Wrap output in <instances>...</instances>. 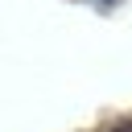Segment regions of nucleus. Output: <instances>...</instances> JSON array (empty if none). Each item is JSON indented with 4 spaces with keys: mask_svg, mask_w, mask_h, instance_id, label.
Wrapping results in <instances>:
<instances>
[{
    "mask_svg": "<svg viewBox=\"0 0 132 132\" xmlns=\"http://www.w3.org/2000/svg\"><path fill=\"white\" fill-rule=\"evenodd\" d=\"M95 4H99V8H116L120 0H95Z\"/></svg>",
    "mask_w": 132,
    "mask_h": 132,
    "instance_id": "1",
    "label": "nucleus"
},
{
    "mask_svg": "<svg viewBox=\"0 0 132 132\" xmlns=\"http://www.w3.org/2000/svg\"><path fill=\"white\" fill-rule=\"evenodd\" d=\"M111 132H132V128H128V124H124V128H111Z\"/></svg>",
    "mask_w": 132,
    "mask_h": 132,
    "instance_id": "2",
    "label": "nucleus"
}]
</instances>
